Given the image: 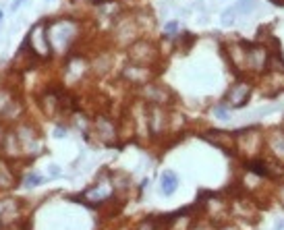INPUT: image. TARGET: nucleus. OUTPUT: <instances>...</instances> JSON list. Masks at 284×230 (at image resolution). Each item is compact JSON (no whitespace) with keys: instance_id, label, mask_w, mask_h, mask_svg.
I'll list each match as a JSON object with an SVG mask.
<instances>
[{"instance_id":"obj_1","label":"nucleus","mask_w":284,"mask_h":230,"mask_svg":"<svg viewBox=\"0 0 284 230\" xmlns=\"http://www.w3.org/2000/svg\"><path fill=\"white\" fill-rule=\"evenodd\" d=\"M46 34L52 54H69L75 42L81 38V23L73 17H58L46 21Z\"/></svg>"},{"instance_id":"obj_2","label":"nucleus","mask_w":284,"mask_h":230,"mask_svg":"<svg viewBox=\"0 0 284 230\" xmlns=\"http://www.w3.org/2000/svg\"><path fill=\"white\" fill-rule=\"evenodd\" d=\"M237 137V147H235V156L243 160H251L266 154V131L260 126H245L235 131Z\"/></svg>"},{"instance_id":"obj_3","label":"nucleus","mask_w":284,"mask_h":230,"mask_svg":"<svg viewBox=\"0 0 284 230\" xmlns=\"http://www.w3.org/2000/svg\"><path fill=\"white\" fill-rule=\"evenodd\" d=\"M257 89L255 85V77H245V75H237V79L230 83V87L226 89L222 102L230 108V110H241L251 102V95Z\"/></svg>"},{"instance_id":"obj_4","label":"nucleus","mask_w":284,"mask_h":230,"mask_svg":"<svg viewBox=\"0 0 284 230\" xmlns=\"http://www.w3.org/2000/svg\"><path fill=\"white\" fill-rule=\"evenodd\" d=\"M127 58H129L131 64H141V67H153L156 69L158 64H160L162 52H160V46H158L156 42L139 38L127 48Z\"/></svg>"},{"instance_id":"obj_5","label":"nucleus","mask_w":284,"mask_h":230,"mask_svg":"<svg viewBox=\"0 0 284 230\" xmlns=\"http://www.w3.org/2000/svg\"><path fill=\"white\" fill-rule=\"evenodd\" d=\"M170 112H172V106H147L145 104L147 133L153 141L170 137Z\"/></svg>"},{"instance_id":"obj_6","label":"nucleus","mask_w":284,"mask_h":230,"mask_svg":"<svg viewBox=\"0 0 284 230\" xmlns=\"http://www.w3.org/2000/svg\"><path fill=\"white\" fill-rule=\"evenodd\" d=\"M268 60H270V48L262 42H249L247 48V60H245V75L247 77H260L268 71Z\"/></svg>"},{"instance_id":"obj_7","label":"nucleus","mask_w":284,"mask_h":230,"mask_svg":"<svg viewBox=\"0 0 284 230\" xmlns=\"http://www.w3.org/2000/svg\"><path fill=\"white\" fill-rule=\"evenodd\" d=\"M98 137L100 143L104 145H116L120 141V135H118V122L112 120L108 114H98L91 122V131H85V139L89 137Z\"/></svg>"},{"instance_id":"obj_8","label":"nucleus","mask_w":284,"mask_h":230,"mask_svg":"<svg viewBox=\"0 0 284 230\" xmlns=\"http://www.w3.org/2000/svg\"><path fill=\"white\" fill-rule=\"evenodd\" d=\"M23 44L29 48V52L38 60H48L52 56V48H50L48 34H46V21H40L38 25L31 27V31L27 34Z\"/></svg>"},{"instance_id":"obj_9","label":"nucleus","mask_w":284,"mask_h":230,"mask_svg":"<svg viewBox=\"0 0 284 230\" xmlns=\"http://www.w3.org/2000/svg\"><path fill=\"white\" fill-rule=\"evenodd\" d=\"M137 95H139V102L147 104V106H172V91L158 83V81H151L143 87H137Z\"/></svg>"},{"instance_id":"obj_10","label":"nucleus","mask_w":284,"mask_h":230,"mask_svg":"<svg viewBox=\"0 0 284 230\" xmlns=\"http://www.w3.org/2000/svg\"><path fill=\"white\" fill-rule=\"evenodd\" d=\"M116 195V189H114V183H112V176H106L104 181H96L89 189L83 191V199L87 206H93V208H100L108 201L114 199Z\"/></svg>"},{"instance_id":"obj_11","label":"nucleus","mask_w":284,"mask_h":230,"mask_svg":"<svg viewBox=\"0 0 284 230\" xmlns=\"http://www.w3.org/2000/svg\"><path fill=\"white\" fill-rule=\"evenodd\" d=\"M15 133H17V137H19L23 156H40V154H42L44 143H42V137H40V131H38L34 124H31V122L19 124Z\"/></svg>"},{"instance_id":"obj_12","label":"nucleus","mask_w":284,"mask_h":230,"mask_svg":"<svg viewBox=\"0 0 284 230\" xmlns=\"http://www.w3.org/2000/svg\"><path fill=\"white\" fill-rule=\"evenodd\" d=\"M120 79L133 87H143L151 81H156V69L153 67H141V64H127L120 71Z\"/></svg>"},{"instance_id":"obj_13","label":"nucleus","mask_w":284,"mask_h":230,"mask_svg":"<svg viewBox=\"0 0 284 230\" xmlns=\"http://www.w3.org/2000/svg\"><path fill=\"white\" fill-rule=\"evenodd\" d=\"M139 19L137 17H124V19H118L116 23V29H114V38H116V44L120 46H131L135 40H139Z\"/></svg>"},{"instance_id":"obj_14","label":"nucleus","mask_w":284,"mask_h":230,"mask_svg":"<svg viewBox=\"0 0 284 230\" xmlns=\"http://www.w3.org/2000/svg\"><path fill=\"white\" fill-rule=\"evenodd\" d=\"M255 85L266 97H276L284 93V71H266L255 79Z\"/></svg>"},{"instance_id":"obj_15","label":"nucleus","mask_w":284,"mask_h":230,"mask_svg":"<svg viewBox=\"0 0 284 230\" xmlns=\"http://www.w3.org/2000/svg\"><path fill=\"white\" fill-rule=\"evenodd\" d=\"M201 139H205L208 143H212L214 147L224 149L226 154H235L237 147V137L235 131H220V129H208L201 133Z\"/></svg>"},{"instance_id":"obj_16","label":"nucleus","mask_w":284,"mask_h":230,"mask_svg":"<svg viewBox=\"0 0 284 230\" xmlns=\"http://www.w3.org/2000/svg\"><path fill=\"white\" fill-rule=\"evenodd\" d=\"M266 156L284 164V129L272 126L266 131Z\"/></svg>"},{"instance_id":"obj_17","label":"nucleus","mask_w":284,"mask_h":230,"mask_svg":"<svg viewBox=\"0 0 284 230\" xmlns=\"http://www.w3.org/2000/svg\"><path fill=\"white\" fill-rule=\"evenodd\" d=\"M17 185V174L7 158H0V191H11Z\"/></svg>"},{"instance_id":"obj_18","label":"nucleus","mask_w":284,"mask_h":230,"mask_svg":"<svg viewBox=\"0 0 284 230\" xmlns=\"http://www.w3.org/2000/svg\"><path fill=\"white\" fill-rule=\"evenodd\" d=\"M176 189H178V176H176V172L174 170H164L162 176H160V191L166 197H170V195L176 193Z\"/></svg>"},{"instance_id":"obj_19","label":"nucleus","mask_w":284,"mask_h":230,"mask_svg":"<svg viewBox=\"0 0 284 230\" xmlns=\"http://www.w3.org/2000/svg\"><path fill=\"white\" fill-rule=\"evenodd\" d=\"M89 64H91V71L102 77V75H106V73L110 71V67H112V56H110L108 52H100L98 58L93 60V62H89Z\"/></svg>"},{"instance_id":"obj_20","label":"nucleus","mask_w":284,"mask_h":230,"mask_svg":"<svg viewBox=\"0 0 284 230\" xmlns=\"http://www.w3.org/2000/svg\"><path fill=\"white\" fill-rule=\"evenodd\" d=\"M235 11H237V17L239 15H249L251 11L257 9V3L255 0H237V5H233Z\"/></svg>"},{"instance_id":"obj_21","label":"nucleus","mask_w":284,"mask_h":230,"mask_svg":"<svg viewBox=\"0 0 284 230\" xmlns=\"http://www.w3.org/2000/svg\"><path fill=\"white\" fill-rule=\"evenodd\" d=\"M212 116L214 118H218V120H230V108L224 104V102H220V104H216L214 108H212Z\"/></svg>"},{"instance_id":"obj_22","label":"nucleus","mask_w":284,"mask_h":230,"mask_svg":"<svg viewBox=\"0 0 284 230\" xmlns=\"http://www.w3.org/2000/svg\"><path fill=\"white\" fill-rule=\"evenodd\" d=\"M42 183H44V176L38 174V172H31V174H27V176L23 178V187H27V189H34V187H38V185H42Z\"/></svg>"},{"instance_id":"obj_23","label":"nucleus","mask_w":284,"mask_h":230,"mask_svg":"<svg viewBox=\"0 0 284 230\" xmlns=\"http://www.w3.org/2000/svg\"><path fill=\"white\" fill-rule=\"evenodd\" d=\"M13 100H15V97H13L11 89H0V114L5 112V108H7Z\"/></svg>"},{"instance_id":"obj_24","label":"nucleus","mask_w":284,"mask_h":230,"mask_svg":"<svg viewBox=\"0 0 284 230\" xmlns=\"http://www.w3.org/2000/svg\"><path fill=\"white\" fill-rule=\"evenodd\" d=\"M178 23L176 21H170L166 27H164V40H174V38H178Z\"/></svg>"},{"instance_id":"obj_25","label":"nucleus","mask_w":284,"mask_h":230,"mask_svg":"<svg viewBox=\"0 0 284 230\" xmlns=\"http://www.w3.org/2000/svg\"><path fill=\"white\" fill-rule=\"evenodd\" d=\"M191 230H216V224H212L208 218H197Z\"/></svg>"},{"instance_id":"obj_26","label":"nucleus","mask_w":284,"mask_h":230,"mask_svg":"<svg viewBox=\"0 0 284 230\" xmlns=\"http://www.w3.org/2000/svg\"><path fill=\"white\" fill-rule=\"evenodd\" d=\"M235 21H237V11H235V7H230L222 13V25H233Z\"/></svg>"},{"instance_id":"obj_27","label":"nucleus","mask_w":284,"mask_h":230,"mask_svg":"<svg viewBox=\"0 0 284 230\" xmlns=\"http://www.w3.org/2000/svg\"><path fill=\"white\" fill-rule=\"evenodd\" d=\"M216 230H243V226H241V222L226 220V222H222V224H218Z\"/></svg>"},{"instance_id":"obj_28","label":"nucleus","mask_w":284,"mask_h":230,"mask_svg":"<svg viewBox=\"0 0 284 230\" xmlns=\"http://www.w3.org/2000/svg\"><path fill=\"white\" fill-rule=\"evenodd\" d=\"M276 199L280 201V206H282V210H284V183L276 185Z\"/></svg>"},{"instance_id":"obj_29","label":"nucleus","mask_w":284,"mask_h":230,"mask_svg":"<svg viewBox=\"0 0 284 230\" xmlns=\"http://www.w3.org/2000/svg\"><path fill=\"white\" fill-rule=\"evenodd\" d=\"M54 137H58V139L67 137V129L65 126H54Z\"/></svg>"},{"instance_id":"obj_30","label":"nucleus","mask_w":284,"mask_h":230,"mask_svg":"<svg viewBox=\"0 0 284 230\" xmlns=\"http://www.w3.org/2000/svg\"><path fill=\"white\" fill-rule=\"evenodd\" d=\"M5 135H7V129H5V122L0 120V147H3V139H5Z\"/></svg>"},{"instance_id":"obj_31","label":"nucleus","mask_w":284,"mask_h":230,"mask_svg":"<svg viewBox=\"0 0 284 230\" xmlns=\"http://www.w3.org/2000/svg\"><path fill=\"white\" fill-rule=\"evenodd\" d=\"M60 174V168L56 166V164H54V166H50V176H58Z\"/></svg>"},{"instance_id":"obj_32","label":"nucleus","mask_w":284,"mask_h":230,"mask_svg":"<svg viewBox=\"0 0 284 230\" xmlns=\"http://www.w3.org/2000/svg\"><path fill=\"white\" fill-rule=\"evenodd\" d=\"M272 5H276V7H284V0H270Z\"/></svg>"},{"instance_id":"obj_33","label":"nucleus","mask_w":284,"mask_h":230,"mask_svg":"<svg viewBox=\"0 0 284 230\" xmlns=\"http://www.w3.org/2000/svg\"><path fill=\"white\" fill-rule=\"evenodd\" d=\"M23 3H25V0H15V3H13V9H19Z\"/></svg>"},{"instance_id":"obj_34","label":"nucleus","mask_w":284,"mask_h":230,"mask_svg":"<svg viewBox=\"0 0 284 230\" xmlns=\"http://www.w3.org/2000/svg\"><path fill=\"white\" fill-rule=\"evenodd\" d=\"M280 126H282V129H284V118H282V124H280Z\"/></svg>"},{"instance_id":"obj_35","label":"nucleus","mask_w":284,"mask_h":230,"mask_svg":"<svg viewBox=\"0 0 284 230\" xmlns=\"http://www.w3.org/2000/svg\"><path fill=\"white\" fill-rule=\"evenodd\" d=\"M0 19H3V11H0Z\"/></svg>"}]
</instances>
